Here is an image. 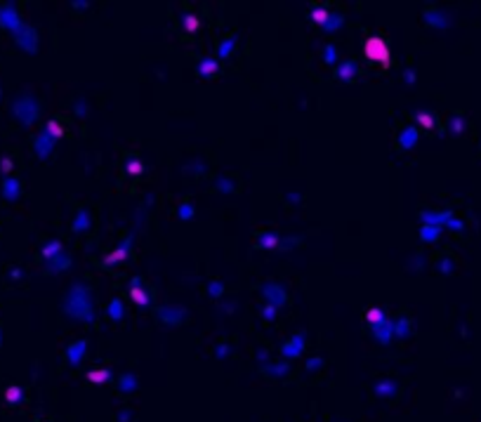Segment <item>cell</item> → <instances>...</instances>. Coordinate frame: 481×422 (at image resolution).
Returning a JSON list of instances; mask_svg holds the SVG:
<instances>
[{"mask_svg":"<svg viewBox=\"0 0 481 422\" xmlns=\"http://www.w3.org/2000/svg\"><path fill=\"white\" fill-rule=\"evenodd\" d=\"M365 321L375 328V325H380L382 321H387V318H384V312L380 309V307H368V309H365Z\"/></svg>","mask_w":481,"mask_h":422,"instance_id":"52a82bcc","label":"cell"},{"mask_svg":"<svg viewBox=\"0 0 481 422\" xmlns=\"http://www.w3.org/2000/svg\"><path fill=\"white\" fill-rule=\"evenodd\" d=\"M66 267H71V260L66 257V255H59V257H54L52 260V264L47 267V271H59V269H66Z\"/></svg>","mask_w":481,"mask_h":422,"instance_id":"ac0fdd59","label":"cell"},{"mask_svg":"<svg viewBox=\"0 0 481 422\" xmlns=\"http://www.w3.org/2000/svg\"><path fill=\"white\" fill-rule=\"evenodd\" d=\"M109 316H111V318H116V321L123 316V305H120V300H114V302L109 305Z\"/></svg>","mask_w":481,"mask_h":422,"instance_id":"d4e9b609","label":"cell"},{"mask_svg":"<svg viewBox=\"0 0 481 422\" xmlns=\"http://www.w3.org/2000/svg\"><path fill=\"white\" fill-rule=\"evenodd\" d=\"M45 132L52 137V139H59V137L64 135L62 125H59V120H50V123H47V127H45Z\"/></svg>","mask_w":481,"mask_h":422,"instance_id":"7402d4cb","label":"cell"},{"mask_svg":"<svg viewBox=\"0 0 481 422\" xmlns=\"http://www.w3.org/2000/svg\"><path fill=\"white\" fill-rule=\"evenodd\" d=\"M274 316H276V307L271 305V302H267L264 309H262V318H264V321H271Z\"/></svg>","mask_w":481,"mask_h":422,"instance_id":"f546056e","label":"cell"},{"mask_svg":"<svg viewBox=\"0 0 481 422\" xmlns=\"http://www.w3.org/2000/svg\"><path fill=\"white\" fill-rule=\"evenodd\" d=\"M182 24H184V28H187L189 33H194V31L201 28V19H198L196 14H184V17H182Z\"/></svg>","mask_w":481,"mask_h":422,"instance_id":"9a60e30c","label":"cell"},{"mask_svg":"<svg viewBox=\"0 0 481 422\" xmlns=\"http://www.w3.org/2000/svg\"><path fill=\"white\" fill-rule=\"evenodd\" d=\"M9 168H12V161H9V158H2V163H0V170H2V172H9Z\"/></svg>","mask_w":481,"mask_h":422,"instance_id":"e575fe53","label":"cell"},{"mask_svg":"<svg viewBox=\"0 0 481 422\" xmlns=\"http://www.w3.org/2000/svg\"><path fill=\"white\" fill-rule=\"evenodd\" d=\"M2 196L7 198V201H14L19 196V182L14 177H7L5 184H2Z\"/></svg>","mask_w":481,"mask_h":422,"instance_id":"ba28073f","label":"cell"},{"mask_svg":"<svg viewBox=\"0 0 481 422\" xmlns=\"http://www.w3.org/2000/svg\"><path fill=\"white\" fill-rule=\"evenodd\" d=\"M198 76H215V73L220 71V64L215 62V59H203V62H198Z\"/></svg>","mask_w":481,"mask_h":422,"instance_id":"9c48e42d","label":"cell"},{"mask_svg":"<svg viewBox=\"0 0 481 422\" xmlns=\"http://www.w3.org/2000/svg\"><path fill=\"white\" fill-rule=\"evenodd\" d=\"M127 295L132 297V300L139 307H146V305H149V295H146V290H142V288H130V290H127Z\"/></svg>","mask_w":481,"mask_h":422,"instance_id":"4fadbf2b","label":"cell"},{"mask_svg":"<svg viewBox=\"0 0 481 422\" xmlns=\"http://www.w3.org/2000/svg\"><path fill=\"white\" fill-rule=\"evenodd\" d=\"M234 45H236V33L229 36L224 43H220V57H222V59H224V57H229V54L234 52Z\"/></svg>","mask_w":481,"mask_h":422,"instance_id":"d6986e66","label":"cell"},{"mask_svg":"<svg viewBox=\"0 0 481 422\" xmlns=\"http://www.w3.org/2000/svg\"><path fill=\"white\" fill-rule=\"evenodd\" d=\"M19 394H21V392H19L17 387H9V389H7V401H17Z\"/></svg>","mask_w":481,"mask_h":422,"instance_id":"d6a6232c","label":"cell"},{"mask_svg":"<svg viewBox=\"0 0 481 422\" xmlns=\"http://www.w3.org/2000/svg\"><path fill=\"white\" fill-rule=\"evenodd\" d=\"M262 295L267 297V300L274 307H283L285 302H288V297H285L283 288L276 286V283H264V286H262Z\"/></svg>","mask_w":481,"mask_h":422,"instance_id":"7a4b0ae2","label":"cell"},{"mask_svg":"<svg viewBox=\"0 0 481 422\" xmlns=\"http://www.w3.org/2000/svg\"><path fill=\"white\" fill-rule=\"evenodd\" d=\"M328 17H330V12L326 7H314L312 9V19L316 21V24H321V26L328 21Z\"/></svg>","mask_w":481,"mask_h":422,"instance_id":"44dd1931","label":"cell"},{"mask_svg":"<svg viewBox=\"0 0 481 422\" xmlns=\"http://www.w3.org/2000/svg\"><path fill=\"white\" fill-rule=\"evenodd\" d=\"M342 21H345V17H342V14H335V17L330 14L328 21L323 24V31H326V33H333V31H338V28L342 26Z\"/></svg>","mask_w":481,"mask_h":422,"instance_id":"2e32d148","label":"cell"},{"mask_svg":"<svg viewBox=\"0 0 481 422\" xmlns=\"http://www.w3.org/2000/svg\"><path fill=\"white\" fill-rule=\"evenodd\" d=\"M285 356H300V351H302V335L300 337H293V340L283 344V349H281Z\"/></svg>","mask_w":481,"mask_h":422,"instance_id":"8fae6325","label":"cell"},{"mask_svg":"<svg viewBox=\"0 0 481 422\" xmlns=\"http://www.w3.org/2000/svg\"><path fill=\"white\" fill-rule=\"evenodd\" d=\"M415 120H418V123L425 127V130H432V127H434V116H432V113H427V111H420L418 116H415Z\"/></svg>","mask_w":481,"mask_h":422,"instance_id":"ffe728a7","label":"cell"},{"mask_svg":"<svg viewBox=\"0 0 481 422\" xmlns=\"http://www.w3.org/2000/svg\"><path fill=\"white\" fill-rule=\"evenodd\" d=\"M90 224V217H88V212H85V210H80V212H78V217H76V222H73V226H71V229H73V231H83V229H85V226H88Z\"/></svg>","mask_w":481,"mask_h":422,"instance_id":"cb8c5ba5","label":"cell"},{"mask_svg":"<svg viewBox=\"0 0 481 422\" xmlns=\"http://www.w3.org/2000/svg\"><path fill=\"white\" fill-rule=\"evenodd\" d=\"M323 59H326V64H335V62H338V52H335V47H333V45L323 47Z\"/></svg>","mask_w":481,"mask_h":422,"instance_id":"83f0119b","label":"cell"},{"mask_svg":"<svg viewBox=\"0 0 481 422\" xmlns=\"http://www.w3.org/2000/svg\"><path fill=\"white\" fill-rule=\"evenodd\" d=\"M208 293L213 297H220L224 293V286L220 283V281H213V283H208Z\"/></svg>","mask_w":481,"mask_h":422,"instance_id":"f1b7e54d","label":"cell"},{"mask_svg":"<svg viewBox=\"0 0 481 422\" xmlns=\"http://www.w3.org/2000/svg\"><path fill=\"white\" fill-rule=\"evenodd\" d=\"M130 288H142V279H132L130 281Z\"/></svg>","mask_w":481,"mask_h":422,"instance_id":"8d00e7d4","label":"cell"},{"mask_svg":"<svg viewBox=\"0 0 481 422\" xmlns=\"http://www.w3.org/2000/svg\"><path fill=\"white\" fill-rule=\"evenodd\" d=\"M420 236H422V241H437V238H439V226L425 224V226H422V231H420Z\"/></svg>","mask_w":481,"mask_h":422,"instance_id":"603a6c76","label":"cell"},{"mask_svg":"<svg viewBox=\"0 0 481 422\" xmlns=\"http://www.w3.org/2000/svg\"><path fill=\"white\" fill-rule=\"evenodd\" d=\"M335 76H338V81H345V83L354 81V76H357V64H354V62H345L342 66L335 69Z\"/></svg>","mask_w":481,"mask_h":422,"instance_id":"277c9868","label":"cell"},{"mask_svg":"<svg viewBox=\"0 0 481 422\" xmlns=\"http://www.w3.org/2000/svg\"><path fill=\"white\" fill-rule=\"evenodd\" d=\"M415 139H418V132H415V127H406L403 132L399 135V142H401V146H413L415 144Z\"/></svg>","mask_w":481,"mask_h":422,"instance_id":"7c38bea8","label":"cell"},{"mask_svg":"<svg viewBox=\"0 0 481 422\" xmlns=\"http://www.w3.org/2000/svg\"><path fill=\"white\" fill-rule=\"evenodd\" d=\"M125 170L130 172V175H142L144 168H142V163L137 161V158H130V161L125 163Z\"/></svg>","mask_w":481,"mask_h":422,"instance_id":"4316f807","label":"cell"},{"mask_svg":"<svg viewBox=\"0 0 481 422\" xmlns=\"http://www.w3.org/2000/svg\"><path fill=\"white\" fill-rule=\"evenodd\" d=\"M394 332H396L399 337H403V335H408V332H410V318H408V316H401L399 321L394 323Z\"/></svg>","mask_w":481,"mask_h":422,"instance_id":"e0dca14e","label":"cell"},{"mask_svg":"<svg viewBox=\"0 0 481 422\" xmlns=\"http://www.w3.org/2000/svg\"><path fill=\"white\" fill-rule=\"evenodd\" d=\"M127 252H130V238H127V241H125L123 245L118 248V250H114V252H111V255H109V257H107V260L102 262V264H104V267H111V264H116V262L125 260V257H127Z\"/></svg>","mask_w":481,"mask_h":422,"instance_id":"5b68a950","label":"cell"},{"mask_svg":"<svg viewBox=\"0 0 481 422\" xmlns=\"http://www.w3.org/2000/svg\"><path fill=\"white\" fill-rule=\"evenodd\" d=\"M363 52L370 62H380V64H389V50H387V43H384L380 36H370L365 38V45H363Z\"/></svg>","mask_w":481,"mask_h":422,"instance_id":"6da1fadb","label":"cell"},{"mask_svg":"<svg viewBox=\"0 0 481 422\" xmlns=\"http://www.w3.org/2000/svg\"><path fill=\"white\" fill-rule=\"evenodd\" d=\"M274 245H278V236H274V234H259L257 248H262V250H269V248H274Z\"/></svg>","mask_w":481,"mask_h":422,"instance_id":"5bb4252c","label":"cell"},{"mask_svg":"<svg viewBox=\"0 0 481 422\" xmlns=\"http://www.w3.org/2000/svg\"><path fill=\"white\" fill-rule=\"evenodd\" d=\"M373 335L380 342H389V340H392V335H394V321H382L380 325H375Z\"/></svg>","mask_w":481,"mask_h":422,"instance_id":"3957f363","label":"cell"},{"mask_svg":"<svg viewBox=\"0 0 481 422\" xmlns=\"http://www.w3.org/2000/svg\"><path fill=\"white\" fill-rule=\"evenodd\" d=\"M446 226H448V229H453V231H460V229H463V222H460V219H453V217H451V219L446 222Z\"/></svg>","mask_w":481,"mask_h":422,"instance_id":"1f68e13d","label":"cell"},{"mask_svg":"<svg viewBox=\"0 0 481 422\" xmlns=\"http://www.w3.org/2000/svg\"><path fill=\"white\" fill-rule=\"evenodd\" d=\"M439 269L444 271V274H448V271L453 269V264H451V262H448V260H444V262H441V267H439Z\"/></svg>","mask_w":481,"mask_h":422,"instance_id":"d590c367","label":"cell"},{"mask_svg":"<svg viewBox=\"0 0 481 422\" xmlns=\"http://www.w3.org/2000/svg\"><path fill=\"white\" fill-rule=\"evenodd\" d=\"M40 255H43L45 260H54V257H59V255H62V243H59V241H50L43 250H40Z\"/></svg>","mask_w":481,"mask_h":422,"instance_id":"30bf717a","label":"cell"},{"mask_svg":"<svg viewBox=\"0 0 481 422\" xmlns=\"http://www.w3.org/2000/svg\"><path fill=\"white\" fill-rule=\"evenodd\" d=\"M52 146H54V139L47 135V132H43V135L36 139V153L40 156V158H45V156L50 153V149H52Z\"/></svg>","mask_w":481,"mask_h":422,"instance_id":"8992f818","label":"cell"},{"mask_svg":"<svg viewBox=\"0 0 481 422\" xmlns=\"http://www.w3.org/2000/svg\"><path fill=\"white\" fill-rule=\"evenodd\" d=\"M88 380L90 382H104V380H109V370L107 368L92 370V373H88Z\"/></svg>","mask_w":481,"mask_h":422,"instance_id":"484cf974","label":"cell"},{"mask_svg":"<svg viewBox=\"0 0 481 422\" xmlns=\"http://www.w3.org/2000/svg\"><path fill=\"white\" fill-rule=\"evenodd\" d=\"M451 130H453V132H463V120H460V118H453V120H451Z\"/></svg>","mask_w":481,"mask_h":422,"instance_id":"836d02e7","label":"cell"},{"mask_svg":"<svg viewBox=\"0 0 481 422\" xmlns=\"http://www.w3.org/2000/svg\"><path fill=\"white\" fill-rule=\"evenodd\" d=\"M179 217H182V219H191V217H194V208H191V203L179 206Z\"/></svg>","mask_w":481,"mask_h":422,"instance_id":"4dcf8cb0","label":"cell"}]
</instances>
